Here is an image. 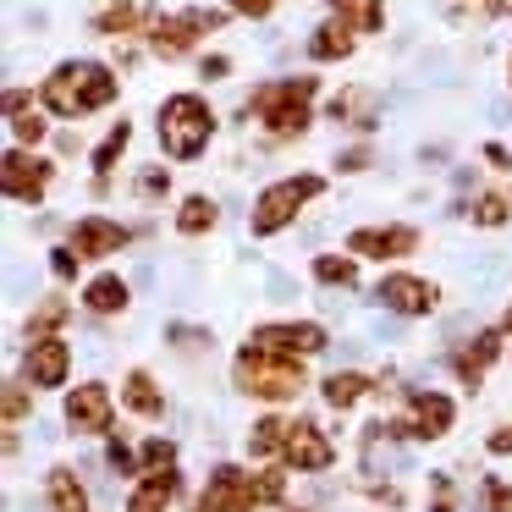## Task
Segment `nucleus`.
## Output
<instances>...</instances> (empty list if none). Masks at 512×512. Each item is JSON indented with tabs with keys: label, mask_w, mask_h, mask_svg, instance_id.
Here are the masks:
<instances>
[{
	"label": "nucleus",
	"mask_w": 512,
	"mask_h": 512,
	"mask_svg": "<svg viewBox=\"0 0 512 512\" xmlns=\"http://www.w3.org/2000/svg\"><path fill=\"white\" fill-rule=\"evenodd\" d=\"M237 386L248 397H265V402H281V397H298L303 391V369L292 353H276V347H259L248 342L237 353Z\"/></svg>",
	"instance_id": "f03ea898"
},
{
	"label": "nucleus",
	"mask_w": 512,
	"mask_h": 512,
	"mask_svg": "<svg viewBox=\"0 0 512 512\" xmlns=\"http://www.w3.org/2000/svg\"><path fill=\"white\" fill-rule=\"evenodd\" d=\"M430 512H457V501H452V485L446 479H435V507Z\"/></svg>",
	"instance_id": "ea45409f"
},
{
	"label": "nucleus",
	"mask_w": 512,
	"mask_h": 512,
	"mask_svg": "<svg viewBox=\"0 0 512 512\" xmlns=\"http://www.w3.org/2000/svg\"><path fill=\"white\" fill-rule=\"evenodd\" d=\"M314 276H320L325 287H353L358 270H353V259H342V254H320L314 259Z\"/></svg>",
	"instance_id": "a878e982"
},
{
	"label": "nucleus",
	"mask_w": 512,
	"mask_h": 512,
	"mask_svg": "<svg viewBox=\"0 0 512 512\" xmlns=\"http://www.w3.org/2000/svg\"><path fill=\"white\" fill-rule=\"evenodd\" d=\"M215 133V116L204 100H193V94H171L166 105H160V144H166L171 160H193L204 144H210Z\"/></svg>",
	"instance_id": "20e7f679"
},
{
	"label": "nucleus",
	"mask_w": 512,
	"mask_h": 512,
	"mask_svg": "<svg viewBox=\"0 0 512 512\" xmlns=\"http://www.w3.org/2000/svg\"><path fill=\"white\" fill-rule=\"evenodd\" d=\"M380 303L397 314H430L435 309V287L419 276H386L380 281Z\"/></svg>",
	"instance_id": "2eb2a0df"
},
{
	"label": "nucleus",
	"mask_w": 512,
	"mask_h": 512,
	"mask_svg": "<svg viewBox=\"0 0 512 512\" xmlns=\"http://www.w3.org/2000/svg\"><path fill=\"white\" fill-rule=\"evenodd\" d=\"M0 177H6V199H17V204H39V199H45V188H50V166H45V160H34V155H23V149L6 155Z\"/></svg>",
	"instance_id": "1a4fd4ad"
},
{
	"label": "nucleus",
	"mask_w": 512,
	"mask_h": 512,
	"mask_svg": "<svg viewBox=\"0 0 512 512\" xmlns=\"http://www.w3.org/2000/svg\"><path fill=\"white\" fill-rule=\"evenodd\" d=\"M369 386H375L369 375H358V369H342V375L325 380V402H331V408H353V402L364 397Z\"/></svg>",
	"instance_id": "412c9836"
},
{
	"label": "nucleus",
	"mask_w": 512,
	"mask_h": 512,
	"mask_svg": "<svg viewBox=\"0 0 512 512\" xmlns=\"http://www.w3.org/2000/svg\"><path fill=\"white\" fill-rule=\"evenodd\" d=\"M320 188H325L320 177H292V182H276V188H265V193H259V210H254V232H259V237L281 232V226H287L292 215H298Z\"/></svg>",
	"instance_id": "423d86ee"
},
{
	"label": "nucleus",
	"mask_w": 512,
	"mask_h": 512,
	"mask_svg": "<svg viewBox=\"0 0 512 512\" xmlns=\"http://www.w3.org/2000/svg\"><path fill=\"white\" fill-rule=\"evenodd\" d=\"M83 303H89L94 314H122V309H127V287H122L116 276H100V281H89Z\"/></svg>",
	"instance_id": "5701e85b"
},
{
	"label": "nucleus",
	"mask_w": 512,
	"mask_h": 512,
	"mask_svg": "<svg viewBox=\"0 0 512 512\" xmlns=\"http://www.w3.org/2000/svg\"><path fill=\"white\" fill-rule=\"evenodd\" d=\"M67 424L78 435H100L111 430V391L100 386V380H89V386H78L67 397Z\"/></svg>",
	"instance_id": "9d476101"
},
{
	"label": "nucleus",
	"mask_w": 512,
	"mask_h": 512,
	"mask_svg": "<svg viewBox=\"0 0 512 512\" xmlns=\"http://www.w3.org/2000/svg\"><path fill=\"white\" fill-rule=\"evenodd\" d=\"M50 265H56V276H61V281L78 276V254H72V248H56V254H50Z\"/></svg>",
	"instance_id": "c9c22d12"
},
{
	"label": "nucleus",
	"mask_w": 512,
	"mask_h": 512,
	"mask_svg": "<svg viewBox=\"0 0 512 512\" xmlns=\"http://www.w3.org/2000/svg\"><path fill=\"white\" fill-rule=\"evenodd\" d=\"M215 221H221V210H215V204L204 199V193H199V199H188V204H182V215H177V226H182V232H188V237L210 232Z\"/></svg>",
	"instance_id": "393cba45"
},
{
	"label": "nucleus",
	"mask_w": 512,
	"mask_h": 512,
	"mask_svg": "<svg viewBox=\"0 0 512 512\" xmlns=\"http://www.w3.org/2000/svg\"><path fill=\"white\" fill-rule=\"evenodd\" d=\"M28 380L34 386H61L67 380V369H72V347L61 342V336H45V342H34L28 347Z\"/></svg>",
	"instance_id": "f8f14e48"
},
{
	"label": "nucleus",
	"mask_w": 512,
	"mask_h": 512,
	"mask_svg": "<svg viewBox=\"0 0 512 512\" xmlns=\"http://www.w3.org/2000/svg\"><path fill=\"white\" fill-rule=\"evenodd\" d=\"M287 435H292V419H259L254 435H248V452L270 457V452H281V446H287Z\"/></svg>",
	"instance_id": "b1692460"
},
{
	"label": "nucleus",
	"mask_w": 512,
	"mask_h": 512,
	"mask_svg": "<svg viewBox=\"0 0 512 512\" xmlns=\"http://www.w3.org/2000/svg\"><path fill=\"white\" fill-rule=\"evenodd\" d=\"M507 331H512V309H507Z\"/></svg>",
	"instance_id": "c03bdc74"
},
{
	"label": "nucleus",
	"mask_w": 512,
	"mask_h": 512,
	"mask_svg": "<svg viewBox=\"0 0 512 512\" xmlns=\"http://www.w3.org/2000/svg\"><path fill=\"white\" fill-rule=\"evenodd\" d=\"M127 138H133V127H127V122H116V133H111V138H105V144H100V155H94V171H100V177H105V171H111V166H116V160H122V149H127Z\"/></svg>",
	"instance_id": "c85d7f7f"
},
{
	"label": "nucleus",
	"mask_w": 512,
	"mask_h": 512,
	"mask_svg": "<svg viewBox=\"0 0 512 512\" xmlns=\"http://www.w3.org/2000/svg\"><path fill=\"white\" fill-rule=\"evenodd\" d=\"M39 100L56 116H89V111H100V105L116 100V78L105 67H94V61H72V67L50 72Z\"/></svg>",
	"instance_id": "f257e3e1"
},
{
	"label": "nucleus",
	"mask_w": 512,
	"mask_h": 512,
	"mask_svg": "<svg viewBox=\"0 0 512 512\" xmlns=\"http://www.w3.org/2000/svg\"><path fill=\"white\" fill-rule=\"evenodd\" d=\"M23 413H28L23 386H6V424H23Z\"/></svg>",
	"instance_id": "f704fd0d"
},
{
	"label": "nucleus",
	"mask_w": 512,
	"mask_h": 512,
	"mask_svg": "<svg viewBox=\"0 0 512 512\" xmlns=\"http://www.w3.org/2000/svg\"><path fill=\"white\" fill-rule=\"evenodd\" d=\"M474 221L479 226H501L507 221V199H501V193H485V199L474 204Z\"/></svg>",
	"instance_id": "7c9ffc66"
},
{
	"label": "nucleus",
	"mask_w": 512,
	"mask_h": 512,
	"mask_svg": "<svg viewBox=\"0 0 512 512\" xmlns=\"http://www.w3.org/2000/svg\"><path fill=\"white\" fill-rule=\"evenodd\" d=\"M61 320H67V298H50L45 309H34V320H28V336H34V342H45V336L56 331Z\"/></svg>",
	"instance_id": "cd10ccee"
},
{
	"label": "nucleus",
	"mask_w": 512,
	"mask_h": 512,
	"mask_svg": "<svg viewBox=\"0 0 512 512\" xmlns=\"http://www.w3.org/2000/svg\"><path fill=\"white\" fill-rule=\"evenodd\" d=\"M254 342H259V347H276V353L303 358V353H320V347H325V331H320L314 320H298V325H265V331H254Z\"/></svg>",
	"instance_id": "ddd939ff"
},
{
	"label": "nucleus",
	"mask_w": 512,
	"mask_h": 512,
	"mask_svg": "<svg viewBox=\"0 0 512 512\" xmlns=\"http://www.w3.org/2000/svg\"><path fill=\"white\" fill-rule=\"evenodd\" d=\"M144 468H177V446H171V441H149L144 446Z\"/></svg>",
	"instance_id": "473e14b6"
},
{
	"label": "nucleus",
	"mask_w": 512,
	"mask_h": 512,
	"mask_svg": "<svg viewBox=\"0 0 512 512\" xmlns=\"http://www.w3.org/2000/svg\"><path fill=\"white\" fill-rule=\"evenodd\" d=\"M496 353H501V331H485V336H474V347H468V353L457 358V375H463L468 386H479V380H485V369L496 364Z\"/></svg>",
	"instance_id": "a211bd4d"
},
{
	"label": "nucleus",
	"mask_w": 512,
	"mask_h": 512,
	"mask_svg": "<svg viewBox=\"0 0 512 512\" xmlns=\"http://www.w3.org/2000/svg\"><path fill=\"white\" fill-rule=\"evenodd\" d=\"M265 501H281V468L243 474V468H215L193 512H259Z\"/></svg>",
	"instance_id": "7ed1b4c3"
},
{
	"label": "nucleus",
	"mask_w": 512,
	"mask_h": 512,
	"mask_svg": "<svg viewBox=\"0 0 512 512\" xmlns=\"http://www.w3.org/2000/svg\"><path fill=\"white\" fill-rule=\"evenodd\" d=\"M485 496H490V512H512V496H507V485H501V479H490Z\"/></svg>",
	"instance_id": "e433bc0d"
},
{
	"label": "nucleus",
	"mask_w": 512,
	"mask_h": 512,
	"mask_svg": "<svg viewBox=\"0 0 512 512\" xmlns=\"http://www.w3.org/2000/svg\"><path fill=\"white\" fill-rule=\"evenodd\" d=\"M270 6L276 0H232V12H243V17H270Z\"/></svg>",
	"instance_id": "4c0bfd02"
},
{
	"label": "nucleus",
	"mask_w": 512,
	"mask_h": 512,
	"mask_svg": "<svg viewBox=\"0 0 512 512\" xmlns=\"http://www.w3.org/2000/svg\"><path fill=\"white\" fill-rule=\"evenodd\" d=\"M111 468L116 474H133V452H127L122 441H111Z\"/></svg>",
	"instance_id": "58836bf2"
},
{
	"label": "nucleus",
	"mask_w": 512,
	"mask_h": 512,
	"mask_svg": "<svg viewBox=\"0 0 512 512\" xmlns=\"http://www.w3.org/2000/svg\"><path fill=\"white\" fill-rule=\"evenodd\" d=\"M347 248L364 259H397V254H413L419 248V232L413 226H364V232L347 237Z\"/></svg>",
	"instance_id": "9b49d317"
},
{
	"label": "nucleus",
	"mask_w": 512,
	"mask_h": 512,
	"mask_svg": "<svg viewBox=\"0 0 512 512\" xmlns=\"http://www.w3.org/2000/svg\"><path fill=\"white\" fill-rule=\"evenodd\" d=\"M226 72H232V67H226L221 56H210V61H204V78H226Z\"/></svg>",
	"instance_id": "37998d69"
},
{
	"label": "nucleus",
	"mask_w": 512,
	"mask_h": 512,
	"mask_svg": "<svg viewBox=\"0 0 512 512\" xmlns=\"http://www.w3.org/2000/svg\"><path fill=\"white\" fill-rule=\"evenodd\" d=\"M45 490H50V507L56 512H89V496H83V485L67 474V468H56Z\"/></svg>",
	"instance_id": "4be33fe9"
},
{
	"label": "nucleus",
	"mask_w": 512,
	"mask_h": 512,
	"mask_svg": "<svg viewBox=\"0 0 512 512\" xmlns=\"http://www.w3.org/2000/svg\"><path fill=\"white\" fill-rule=\"evenodd\" d=\"M171 496H177V468H149V479L133 490L127 512H166Z\"/></svg>",
	"instance_id": "f3484780"
},
{
	"label": "nucleus",
	"mask_w": 512,
	"mask_h": 512,
	"mask_svg": "<svg viewBox=\"0 0 512 512\" xmlns=\"http://www.w3.org/2000/svg\"><path fill=\"white\" fill-rule=\"evenodd\" d=\"M210 28H221V12H182V17H155L149 39H155L160 56H182V50H193Z\"/></svg>",
	"instance_id": "0eeeda50"
},
{
	"label": "nucleus",
	"mask_w": 512,
	"mask_h": 512,
	"mask_svg": "<svg viewBox=\"0 0 512 512\" xmlns=\"http://www.w3.org/2000/svg\"><path fill=\"white\" fill-rule=\"evenodd\" d=\"M336 17L353 28H380V0H331Z\"/></svg>",
	"instance_id": "bb28decb"
},
{
	"label": "nucleus",
	"mask_w": 512,
	"mask_h": 512,
	"mask_svg": "<svg viewBox=\"0 0 512 512\" xmlns=\"http://www.w3.org/2000/svg\"><path fill=\"white\" fill-rule=\"evenodd\" d=\"M490 452H512V424H507V430L490 435Z\"/></svg>",
	"instance_id": "79ce46f5"
},
{
	"label": "nucleus",
	"mask_w": 512,
	"mask_h": 512,
	"mask_svg": "<svg viewBox=\"0 0 512 512\" xmlns=\"http://www.w3.org/2000/svg\"><path fill=\"white\" fill-rule=\"evenodd\" d=\"M309 50H314V61H342V56H353V23H325L320 34L309 39Z\"/></svg>",
	"instance_id": "6ab92c4d"
},
{
	"label": "nucleus",
	"mask_w": 512,
	"mask_h": 512,
	"mask_svg": "<svg viewBox=\"0 0 512 512\" xmlns=\"http://www.w3.org/2000/svg\"><path fill=\"white\" fill-rule=\"evenodd\" d=\"M309 94H314V78H298V83H270V89L254 94V116L270 127L276 138H292L309 127Z\"/></svg>",
	"instance_id": "39448f33"
},
{
	"label": "nucleus",
	"mask_w": 512,
	"mask_h": 512,
	"mask_svg": "<svg viewBox=\"0 0 512 512\" xmlns=\"http://www.w3.org/2000/svg\"><path fill=\"white\" fill-rule=\"evenodd\" d=\"M149 23V12H138V6H111V12H100V28L105 34H127V28Z\"/></svg>",
	"instance_id": "c756f323"
},
{
	"label": "nucleus",
	"mask_w": 512,
	"mask_h": 512,
	"mask_svg": "<svg viewBox=\"0 0 512 512\" xmlns=\"http://www.w3.org/2000/svg\"><path fill=\"white\" fill-rule=\"evenodd\" d=\"M138 188H144L149 199H155V193H166L171 182H166V171H144V182H138Z\"/></svg>",
	"instance_id": "a19ab883"
},
{
	"label": "nucleus",
	"mask_w": 512,
	"mask_h": 512,
	"mask_svg": "<svg viewBox=\"0 0 512 512\" xmlns=\"http://www.w3.org/2000/svg\"><path fill=\"white\" fill-rule=\"evenodd\" d=\"M122 243H127V226L105 221V215H89V221L72 226V248H78L83 259H105V254H116Z\"/></svg>",
	"instance_id": "4468645a"
},
{
	"label": "nucleus",
	"mask_w": 512,
	"mask_h": 512,
	"mask_svg": "<svg viewBox=\"0 0 512 512\" xmlns=\"http://www.w3.org/2000/svg\"><path fill=\"white\" fill-rule=\"evenodd\" d=\"M331 116H347V122H369V116H364V94H342V100L331 105Z\"/></svg>",
	"instance_id": "72a5a7b5"
},
{
	"label": "nucleus",
	"mask_w": 512,
	"mask_h": 512,
	"mask_svg": "<svg viewBox=\"0 0 512 512\" xmlns=\"http://www.w3.org/2000/svg\"><path fill=\"white\" fill-rule=\"evenodd\" d=\"M12 133L23 138V144H39V138H45V122H39L34 111H17V116H12Z\"/></svg>",
	"instance_id": "2f4dec72"
},
{
	"label": "nucleus",
	"mask_w": 512,
	"mask_h": 512,
	"mask_svg": "<svg viewBox=\"0 0 512 512\" xmlns=\"http://www.w3.org/2000/svg\"><path fill=\"white\" fill-rule=\"evenodd\" d=\"M457 419L452 397H441V391H424V397H413V435H424V441H435V435H446Z\"/></svg>",
	"instance_id": "dca6fc26"
},
{
	"label": "nucleus",
	"mask_w": 512,
	"mask_h": 512,
	"mask_svg": "<svg viewBox=\"0 0 512 512\" xmlns=\"http://www.w3.org/2000/svg\"><path fill=\"white\" fill-rule=\"evenodd\" d=\"M281 457H287V468H303V474H320V468H331L336 446L320 435V424L292 419V435H287V446H281Z\"/></svg>",
	"instance_id": "6e6552de"
},
{
	"label": "nucleus",
	"mask_w": 512,
	"mask_h": 512,
	"mask_svg": "<svg viewBox=\"0 0 512 512\" xmlns=\"http://www.w3.org/2000/svg\"><path fill=\"white\" fill-rule=\"evenodd\" d=\"M122 402L133 413H144V419H155V413H160V386L144 375V369H133V375H127V386H122Z\"/></svg>",
	"instance_id": "aec40b11"
}]
</instances>
